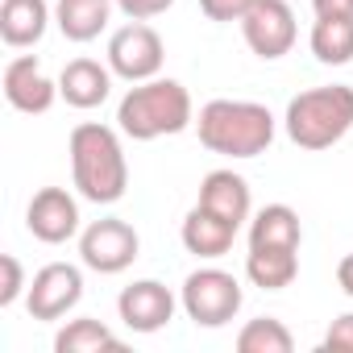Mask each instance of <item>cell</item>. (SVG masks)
<instances>
[{"mask_svg": "<svg viewBox=\"0 0 353 353\" xmlns=\"http://www.w3.org/2000/svg\"><path fill=\"white\" fill-rule=\"evenodd\" d=\"M67 154H71L75 192L88 204H117L129 192V158L121 145V129L100 125V121H83L71 129Z\"/></svg>", "mask_w": 353, "mask_h": 353, "instance_id": "cell-1", "label": "cell"}, {"mask_svg": "<svg viewBox=\"0 0 353 353\" xmlns=\"http://www.w3.org/2000/svg\"><path fill=\"white\" fill-rule=\"evenodd\" d=\"M200 145L221 154V158H258L274 145L279 121L266 104L258 100H208L196 117Z\"/></svg>", "mask_w": 353, "mask_h": 353, "instance_id": "cell-2", "label": "cell"}, {"mask_svg": "<svg viewBox=\"0 0 353 353\" xmlns=\"http://www.w3.org/2000/svg\"><path fill=\"white\" fill-rule=\"evenodd\" d=\"M188 125H196V104H192V92L179 79L154 75L145 83H133L117 104V129L133 141L174 137Z\"/></svg>", "mask_w": 353, "mask_h": 353, "instance_id": "cell-3", "label": "cell"}, {"mask_svg": "<svg viewBox=\"0 0 353 353\" xmlns=\"http://www.w3.org/2000/svg\"><path fill=\"white\" fill-rule=\"evenodd\" d=\"M283 129L299 150H328L353 129V88L349 83H324L291 96L283 112Z\"/></svg>", "mask_w": 353, "mask_h": 353, "instance_id": "cell-4", "label": "cell"}, {"mask_svg": "<svg viewBox=\"0 0 353 353\" xmlns=\"http://www.w3.org/2000/svg\"><path fill=\"white\" fill-rule=\"evenodd\" d=\"M241 299H245L241 283L221 266H200L179 287V307L196 328H225L241 312Z\"/></svg>", "mask_w": 353, "mask_h": 353, "instance_id": "cell-5", "label": "cell"}, {"mask_svg": "<svg viewBox=\"0 0 353 353\" xmlns=\"http://www.w3.org/2000/svg\"><path fill=\"white\" fill-rule=\"evenodd\" d=\"M141 254V237L129 221L121 216H104V221H92L83 233H79V262L96 274H121L137 262Z\"/></svg>", "mask_w": 353, "mask_h": 353, "instance_id": "cell-6", "label": "cell"}, {"mask_svg": "<svg viewBox=\"0 0 353 353\" xmlns=\"http://www.w3.org/2000/svg\"><path fill=\"white\" fill-rule=\"evenodd\" d=\"M166 63V42L158 38L154 26L145 21H129L108 38V67L112 75H121L125 83H145L162 71Z\"/></svg>", "mask_w": 353, "mask_h": 353, "instance_id": "cell-7", "label": "cell"}, {"mask_svg": "<svg viewBox=\"0 0 353 353\" xmlns=\"http://www.w3.org/2000/svg\"><path fill=\"white\" fill-rule=\"evenodd\" d=\"M237 26H241L245 46H250L262 63H274V59L291 54V46H295V38H299L295 9L287 5V0H254L250 13H245Z\"/></svg>", "mask_w": 353, "mask_h": 353, "instance_id": "cell-8", "label": "cell"}, {"mask_svg": "<svg viewBox=\"0 0 353 353\" xmlns=\"http://www.w3.org/2000/svg\"><path fill=\"white\" fill-rule=\"evenodd\" d=\"M79 299H83V270L71 262H46L26 291V307L34 320H63L67 312H75Z\"/></svg>", "mask_w": 353, "mask_h": 353, "instance_id": "cell-9", "label": "cell"}, {"mask_svg": "<svg viewBox=\"0 0 353 353\" xmlns=\"http://www.w3.org/2000/svg\"><path fill=\"white\" fill-rule=\"evenodd\" d=\"M174 307H179V299H174V291H170L166 283H158V279H137V283H129V287L117 295V316H121V324H125L129 332H141V336L166 328V324L174 320Z\"/></svg>", "mask_w": 353, "mask_h": 353, "instance_id": "cell-10", "label": "cell"}, {"mask_svg": "<svg viewBox=\"0 0 353 353\" xmlns=\"http://www.w3.org/2000/svg\"><path fill=\"white\" fill-rule=\"evenodd\" d=\"M79 200L67 188H42L34 192L30 208H26V229L42 241V245H63L71 237H79Z\"/></svg>", "mask_w": 353, "mask_h": 353, "instance_id": "cell-11", "label": "cell"}, {"mask_svg": "<svg viewBox=\"0 0 353 353\" xmlns=\"http://www.w3.org/2000/svg\"><path fill=\"white\" fill-rule=\"evenodd\" d=\"M5 100L26 117H42L59 100V79H50L42 71L38 54H17L5 67Z\"/></svg>", "mask_w": 353, "mask_h": 353, "instance_id": "cell-12", "label": "cell"}, {"mask_svg": "<svg viewBox=\"0 0 353 353\" xmlns=\"http://www.w3.org/2000/svg\"><path fill=\"white\" fill-rule=\"evenodd\" d=\"M208 212L233 221L237 229L254 216V196H250V183H245V174H237L233 166H221V170H208L204 174V183H200V200Z\"/></svg>", "mask_w": 353, "mask_h": 353, "instance_id": "cell-13", "label": "cell"}, {"mask_svg": "<svg viewBox=\"0 0 353 353\" xmlns=\"http://www.w3.org/2000/svg\"><path fill=\"white\" fill-rule=\"evenodd\" d=\"M237 233H241V229H237L233 221H225V216L208 212L204 204H196V208L183 216L179 241H183L188 254H196V258H204V262H216V258H225V254L233 250Z\"/></svg>", "mask_w": 353, "mask_h": 353, "instance_id": "cell-14", "label": "cell"}, {"mask_svg": "<svg viewBox=\"0 0 353 353\" xmlns=\"http://www.w3.org/2000/svg\"><path fill=\"white\" fill-rule=\"evenodd\" d=\"M59 96L79 112L100 108L112 96V67L96 63V59H71L59 75Z\"/></svg>", "mask_w": 353, "mask_h": 353, "instance_id": "cell-15", "label": "cell"}, {"mask_svg": "<svg viewBox=\"0 0 353 353\" xmlns=\"http://www.w3.org/2000/svg\"><path fill=\"white\" fill-rule=\"evenodd\" d=\"M50 21H54V9L46 0H5V5H0V38L13 50L38 46L46 38Z\"/></svg>", "mask_w": 353, "mask_h": 353, "instance_id": "cell-16", "label": "cell"}, {"mask_svg": "<svg viewBox=\"0 0 353 353\" xmlns=\"http://www.w3.org/2000/svg\"><path fill=\"white\" fill-rule=\"evenodd\" d=\"M117 0H59L54 5V26L67 42H96L108 21H112Z\"/></svg>", "mask_w": 353, "mask_h": 353, "instance_id": "cell-17", "label": "cell"}, {"mask_svg": "<svg viewBox=\"0 0 353 353\" xmlns=\"http://www.w3.org/2000/svg\"><path fill=\"white\" fill-rule=\"evenodd\" d=\"M250 245H274V250H299L303 225L291 204H266L250 216Z\"/></svg>", "mask_w": 353, "mask_h": 353, "instance_id": "cell-18", "label": "cell"}, {"mask_svg": "<svg viewBox=\"0 0 353 353\" xmlns=\"http://www.w3.org/2000/svg\"><path fill=\"white\" fill-rule=\"evenodd\" d=\"M245 279L262 291H283L299 279V250H274V245H250L245 254Z\"/></svg>", "mask_w": 353, "mask_h": 353, "instance_id": "cell-19", "label": "cell"}, {"mask_svg": "<svg viewBox=\"0 0 353 353\" xmlns=\"http://www.w3.org/2000/svg\"><path fill=\"white\" fill-rule=\"evenodd\" d=\"M307 46H312L316 63H324V67L353 63V17H316Z\"/></svg>", "mask_w": 353, "mask_h": 353, "instance_id": "cell-20", "label": "cell"}, {"mask_svg": "<svg viewBox=\"0 0 353 353\" xmlns=\"http://www.w3.org/2000/svg\"><path fill=\"white\" fill-rule=\"evenodd\" d=\"M100 349H125L121 336L92 320V316H79V320H67L59 332H54V353H100Z\"/></svg>", "mask_w": 353, "mask_h": 353, "instance_id": "cell-21", "label": "cell"}, {"mask_svg": "<svg viewBox=\"0 0 353 353\" xmlns=\"http://www.w3.org/2000/svg\"><path fill=\"white\" fill-rule=\"evenodd\" d=\"M237 349L241 353H291L295 349V336L283 320L274 316H258L250 320L241 332H237Z\"/></svg>", "mask_w": 353, "mask_h": 353, "instance_id": "cell-22", "label": "cell"}, {"mask_svg": "<svg viewBox=\"0 0 353 353\" xmlns=\"http://www.w3.org/2000/svg\"><path fill=\"white\" fill-rule=\"evenodd\" d=\"M0 307H13L26 291H30V283H26V270H21V262L13 258V254H0Z\"/></svg>", "mask_w": 353, "mask_h": 353, "instance_id": "cell-23", "label": "cell"}, {"mask_svg": "<svg viewBox=\"0 0 353 353\" xmlns=\"http://www.w3.org/2000/svg\"><path fill=\"white\" fill-rule=\"evenodd\" d=\"M320 349H328V353H353V312H345V316H336L328 324Z\"/></svg>", "mask_w": 353, "mask_h": 353, "instance_id": "cell-24", "label": "cell"}, {"mask_svg": "<svg viewBox=\"0 0 353 353\" xmlns=\"http://www.w3.org/2000/svg\"><path fill=\"white\" fill-rule=\"evenodd\" d=\"M250 5H254V0H200L204 17H208V21H221V26L241 21V17L250 13Z\"/></svg>", "mask_w": 353, "mask_h": 353, "instance_id": "cell-25", "label": "cell"}, {"mask_svg": "<svg viewBox=\"0 0 353 353\" xmlns=\"http://www.w3.org/2000/svg\"><path fill=\"white\" fill-rule=\"evenodd\" d=\"M174 0H117V9L129 17V21H150V17H162Z\"/></svg>", "mask_w": 353, "mask_h": 353, "instance_id": "cell-26", "label": "cell"}, {"mask_svg": "<svg viewBox=\"0 0 353 353\" xmlns=\"http://www.w3.org/2000/svg\"><path fill=\"white\" fill-rule=\"evenodd\" d=\"M316 17H353V0H312Z\"/></svg>", "mask_w": 353, "mask_h": 353, "instance_id": "cell-27", "label": "cell"}, {"mask_svg": "<svg viewBox=\"0 0 353 353\" xmlns=\"http://www.w3.org/2000/svg\"><path fill=\"white\" fill-rule=\"evenodd\" d=\"M336 283H341V291L353 299V254L341 258V266H336Z\"/></svg>", "mask_w": 353, "mask_h": 353, "instance_id": "cell-28", "label": "cell"}]
</instances>
